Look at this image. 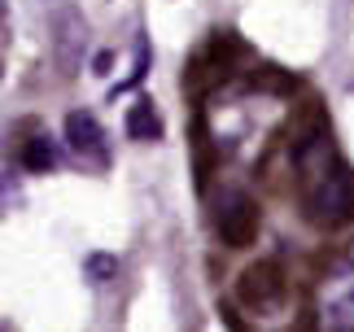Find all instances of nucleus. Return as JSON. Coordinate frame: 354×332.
Segmentation results:
<instances>
[{"mask_svg": "<svg viewBox=\"0 0 354 332\" xmlns=\"http://www.w3.org/2000/svg\"><path fill=\"white\" fill-rule=\"evenodd\" d=\"M297 175H302V205L315 228H346L354 223V171L350 162L315 131L297 145Z\"/></svg>", "mask_w": 354, "mask_h": 332, "instance_id": "obj_1", "label": "nucleus"}, {"mask_svg": "<svg viewBox=\"0 0 354 332\" xmlns=\"http://www.w3.org/2000/svg\"><path fill=\"white\" fill-rule=\"evenodd\" d=\"M214 232L227 249H250L258 237V201L245 188H223L214 201Z\"/></svg>", "mask_w": 354, "mask_h": 332, "instance_id": "obj_2", "label": "nucleus"}, {"mask_svg": "<svg viewBox=\"0 0 354 332\" xmlns=\"http://www.w3.org/2000/svg\"><path fill=\"white\" fill-rule=\"evenodd\" d=\"M284 297H289V284H284V275L276 262H254V267L241 271L236 280V302L245 311L254 315H276L284 306Z\"/></svg>", "mask_w": 354, "mask_h": 332, "instance_id": "obj_3", "label": "nucleus"}, {"mask_svg": "<svg viewBox=\"0 0 354 332\" xmlns=\"http://www.w3.org/2000/svg\"><path fill=\"white\" fill-rule=\"evenodd\" d=\"M53 62H57L62 75H79V66H84V48H88V22L84 13H79L75 5H57V13H53Z\"/></svg>", "mask_w": 354, "mask_h": 332, "instance_id": "obj_4", "label": "nucleus"}, {"mask_svg": "<svg viewBox=\"0 0 354 332\" xmlns=\"http://www.w3.org/2000/svg\"><path fill=\"white\" fill-rule=\"evenodd\" d=\"M66 145H71V154L84 158L88 166H105V162H110L105 131H101L97 114H88V109H71V114H66Z\"/></svg>", "mask_w": 354, "mask_h": 332, "instance_id": "obj_5", "label": "nucleus"}, {"mask_svg": "<svg viewBox=\"0 0 354 332\" xmlns=\"http://www.w3.org/2000/svg\"><path fill=\"white\" fill-rule=\"evenodd\" d=\"M354 328V275H342L324 297V332H350Z\"/></svg>", "mask_w": 354, "mask_h": 332, "instance_id": "obj_6", "label": "nucleus"}, {"mask_svg": "<svg viewBox=\"0 0 354 332\" xmlns=\"http://www.w3.org/2000/svg\"><path fill=\"white\" fill-rule=\"evenodd\" d=\"M122 127H127V136H131V140H140V145L162 140V114L153 109V101H149V96H136V101L127 105Z\"/></svg>", "mask_w": 354, "mask_h": 332, "instance_id": "obj_7", "label": "nucleus"}, {"mask_svg": "<svg viewBox=\"0 0 354 332\" xmlns=\"http://www.w3.org/2000/svg\"><path fill=\"white\" fill-rule=\"evenodd\" d=\"M22 166H26V171H35V175L57 171V166H62V149H57V140H48V136H35V140H26V149H22Z\"/></svg>", "mask_w": 354, "mask_h": 332, "instance_id": "obj_8", "label": "nucleus"}, {"mask_svg": "<svg viewBox=\"0 0 354 332\" xmlns=\"http://www.w3.org/2000/svg\"><path fill=\"white\" fill-rule=\"evenodd\" d=\"M114 275H118V258H114V254H88V258H84V280H88V284L101 288V284H110Z\"/></svg>", "mask_w": 354, "mask_h": 332, "instance_id": "obj_9", "label": "nucleus"}]
</instances>
